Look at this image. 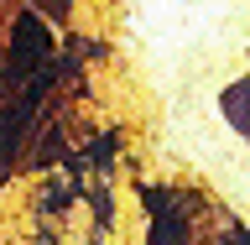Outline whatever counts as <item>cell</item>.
I'll return each instance as SVG.
<instances>
[{
    "label": "cell",
    "instance_id": "cell-2",
    "mask_svg": "<svg viewBox=\"0 0 250 245\" xmlns=\"http://www.w3.org/2000/svg\"><path fill=\"white\" fill-rule=\"evenodd\" d=\"M47 11H68V0H47Z\"/></svg>",
    "mask_w": 250,
    "mask_h": 245
},
{
    "label": "cell",
    "instance_id": "cell-1",
    "mask_svg": "<svg viewBox=\"0 0 250 245\" xmlns=\"http://www.w3.org/2000/svg\"><path fill=\"white\" fill-rule=\"evenodd\" d=\"M52 58V31L42 26V16H21L16 21V52H11V68L16 73H42V63Z\"/></svg>",
    "mask_w": 250,
    "mask_h": 245
}]
</instances>
